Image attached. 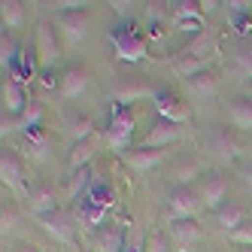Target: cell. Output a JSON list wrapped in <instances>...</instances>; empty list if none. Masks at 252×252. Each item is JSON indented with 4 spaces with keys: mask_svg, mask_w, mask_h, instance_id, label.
I'll use <instances>...</instances> for the list:
<instances>
[{
    "mask_svg": "<svg viewBox=\"0 0 252 252\" xmlns=\"http://www.w3.org/2000/svg\"><path fill=\"white\" fill-rule=\"evenodd\" d=\"M110 40H113V49H116V58L125 61V64H140L146 58V40L140 37V31L128 22H122L110 31Z\"/></svg>",
    "mask_w": 252,
    "mask_h": 252,
    "instance_id": "1",
    "label": "cell"
},
{
    "mask_svg": "<svg viewBox=\"0 0 252 252\" xmlns=\"http://www.w3.org/2000/svg\"><path fill=\"white\" fill-rule=\"evenodd\" d=\"M33 52H37V64L43 73L55 70V64L61 61V40H58V31L52 22H40L37 33H33Z\"/></svg>",
    "mask_w": 252,
    "mask_h": 252,
    "instance_id": "2",
    "label": "cell"
},
{
    "mask_svg": "<svg viewBox=\"0 0 252 252\" xmlns=\"http://www.w3.org/2000/svg\"><path fill=\"white\" fill-rule=\"evenodd\" d=\"M134 137V116L128 113V106H113V116L103 128V143L113 152H125Z\"/></svg>",
    "mask_w": 252,
    "mask_h": 252,
    "instance_id": "3",
    "label": "cell"
},
{
    "mask_svg": "<svg viewBox=\"0 0 252 252\" xmlns=\"http://www.w3.org/2000/svg\"><path fill=\"white\" fill-rule=\"evenodd\" d=\"M152 106H155V113L158 119H164V122H173V125H189L191 122V106L183 103L170 88H155V94H152Z\"/></svg>",
    "mask_w": 252,
    "mask_h": 252,
    "instance_id": "4",
    "label": "cell"
},
{
    "mask_svg": "<svg viewBox=\"0 0 252 252\" xmlns=\"http://www.w3.org/2000/svg\"><path fill=\"white\" fill-rule=\"evenodd\" d=\"M167 207H170V219H194V216L201 213V207H204V197L194 189L183 186V189H173Z\"/></svg>",
    "mask_w": 252,
    "mask_h": 252,
    "instance_id": "5",
    "label": "cell"
},
{
    "mask_svg": "<svg viewBox=\"0 0 252 252\" xmlns=\"http://www.w3.org/2000/svg\"><path fill=\"white\" fill-rule=\"evenodd\" d=\"M207 152L213 158H219V161H237L240 158V140L228 128H216L207 137Z\"/></svg>",
    "mask_w": 252,
    "mask_h": 252,
    "instance_id": "6",
    "label": "cell"
},
{
    "mask_svg": "<svg viewBox=\"0 0 252 252\" xmlns=\"http://www.w3.org/2000/svg\"><path fill=\"white\" fill-rule=\"evenodd\" d=\"M61 33L67 37L70 46H79L85 37H88V28H92V15H88V9H76V12H61Z\"/></svg>",
    "mask_w": 252,
    "mask_h": 252,
    "instance_id": "7",
    "label": "cell"
},
{
    "mask_svg": "<svg viewBox=\"0 0 252 252\" xmlns=\"http://www.w3.org/2000/svg\"><path fill=\"white\" fill-rule=\"evenodd\" d=\"M176 140H183V128H179V125H173V122L158 119L152 128H149V134L143 137L140 146H143V149H164V146H170V143H176Z\"/></svg>",
    "mask_w": 252,
    "mask_h": 252,
    "instance_id": "8",
    "label": "cell"
},
{
    "mask_svg": "<svg viewBox=\"0 0 252 252\" xmlns=\"http://www.w3.org/2000/svg\"><path fill=\"white\" fill-rule=\"evenodd\" d=\"M37 222H40V228L49 234L55 243H73V222L67 219V216L58 210V213H46V216H37Z\"/></svg>",
    "mask_w": 252,
    "mask_h": 252,
    "instance_id": "9",
    "label": "cell"
},
{
    "mask_svg": "<svg viewBox=\"0 0 252 252\" xmlns=\"http://www.w3.org/2000/svg\"><path fill=\"white\" fill-rule=\"evenodd\" d=\"M88 85H92V76H88L85 67H67L64 73H61L58 92H61V97H67V100H76L79 94L88 92Z\"/></svg>",
    "mask_w": 252,
    "mask_h": 252,
    "instance_id": "10",
    "label": "cell"
},
{
    "mask_svg": "<svg viewBox=\"0 0 252 252\" xmlns=\"http://www.w3.org/2000/svg\"><path fill=\"white\" fill-rule=\"evenodd\" d=\"M170 19H173L176 28H186V31L194 33V31H201V25H204V9H201V3H194V0H176Z\"/></svg>",
    "mask_w": 252,
    "mask_h": 252,
    "instance_id": "11",
    "label": "cell"
},
{
    "mask_svg": "<svg viewBox=\"0 0 252 252\" xmlns=\"http://www.w3.org/2000/svg\"><path fill=\"white\" fill-rule=\"evenodd\" d=\"M28 106H31V100H28L25 85H22L19 79L6 76V79H3V110H6L9 116H15V119H22Z\"/></svg>",
    "mask_w": 252,
    "mask_h": 252,
    "instance_id": "12",
    "label": "cell"
},
{
    "mask_svg": "<svg viewBox=\"0 0 252 252\" xmlns=\"http://www.w3.org/2000/svg\"><path fill=\"white\" fill-rule=\"evenodd\" d=\"M225 194H228V179L222 173H207L204 183H201V197H204V207L219 213L225 207Z\"/></svg>",
    "mask_w": 252,
    "mask_h": 252,
    "instance_id": "13",
    "label": "cell"
},
{
    "mask_svg": "<svg viewBox=\"0 0 252 252\" xmlns=\"http://www.w3.org/2000/svg\"><path fill=\"white\" fill-rule=\"evenodd\" d=\"M0 179L3 186L12 191H25V170H22V161L15 152H3L0 155Z\"/></svg>",
    "mask_w": 252,
    "mask_h": 252,
    "instance_id": "14",
    "label": "cell"
},
{
    "mask_svg": "<svg viewBox=\"0 0 252 252\" xmlns=\"http://www.w3.org/2000/svg\"><path fill=\"white\" fill-rule=\"evenodd\" d=\"M201 237H204V231H201V225H197L194 219H170V240L176 246L189 249L194 243H201Z\"/></svg>",
    "mask_w": 252,
    "mask_h": 252,
    "instance_id": "15",
    "label": "cell"
},
{
    "mask_svg": "<svg viewBox=\"0 0 252 252\" xmlns=\"http://www.w3.org/2000/svg\"><path fill=\"white\" fill-rule=\"evenodd\" d=\"M125 161H128L131 170L146 173V170L158 167L161 161H164V149H143V146H137V149H128V152H125Z\"/></svg>",
    "mask_w": 252,
    "mask_h": 252,
    "instance_id": "16",
    "label": "cell"
},
{
    "mask_svg": "<svg viewBox=\"0 0 252 252\" xmlns=\"http://www.w3.org/2000/svg\"><path fill=\"white\" fill-rule=\"evenodd\" d=\"M155 92L149 85H143V82H119L116 88H113V100H116V106H128V103H137V100H146V97H152Z\"/></svg>",
    "mask_w": 252,
    "mask_h": 252,
    "instance_id": "17",
    "label": "cell"
},
{
    "mask_svg": "<svg viewBox=\"0 0 252 252\" xmlns=\"http://www.w3.org/2000/svg\"><path fill=\"white\" fill-rule=\"evenodd\" d=\"M100 143H103V137H88V140H82V143H73V152H70L67 167L73 170V173H76V170H85V164L97 155Z\"/></svg>",
    "mask_w": 252,
    "mask_h": 252,
    "instance_id": "18",
    "label": "cell"
},
{
    "mask_svg": "<svg viewBox=\"0 0 252 252\" xmlns=\"http://www.w3.org/2000/svg\"><path fill=\"white\" fill-rule=\"evenodd\" d=\"M28 207L31 213L37 216H46V213H58V197H55V189L49 186H37L28 191Z\"/></svg>",
    "mask_w": 252,
    "mask_h": 252,
    "instance_id": "19",
    "label": "cell"
},
{
    "mask_svg": "<svg viewBox=\"0 0 252 252\" xmlns=\"http://www.w3.org/2000/svg\"><path fill=\"white\" fill-rule=\"evenodd\" d=\"M228 119L237 131H252V97H237L228 106Z\"/></svg>",
    "mask_w": 252,
    "mask_h": 252,
    "instance_id": "20",
    "label": "cell"
},
{
    "mask_svg": "<svg viewBox=\"0 0 252 252\" xmlns=\"http://www.w3.org/2000/svg\"><path fill=\"white\" fill-rule=\"evenodd\" d=\"M186 88L194 97H216V92H219V76H216L213 70H207V73H197V76L186 79Z\"/></svg>",
    "mask_w": 252,
    "mask_h": 252,
    "instance_id": "21",
    "label": "cell"
},
{
    "mask_svg": "<svg viewBox=\"0 0 252 252\" xmlns=\"http://www.w3.org/2000/svg\"><path fill=\"white\" fill-rule=\"evenodd\" d=\"M125 240H128V225H110V228H103L100 231V240H97V246H100V252H122L125 249Z\"/></svg>",
    "mask_w": 252,
    "mask_h": 252,
    "instance_id": "22",
    "label": "cell"
},
{
    "mask_svg": "<svg viewBox=\"0 0 252 252\" xmlns=\"http://www.w3.org/2000/svg\"><path fill=\"white\" fill-rule=\"evenodd\" d=\"M216 225H219L225 234L237 231L240 225H246V210H243V207H237V204H225L219 213H216Z\"/></svg>",
    "mask_w": 252,
    "mask_h": 252,
    "instance_id": "23",
    "label": "cell"
},
{
    "mask_svg": "<svg viewBox=\"0 0 252 252\" xmlns=\"http://www.w3.org/2000/svg\"><path fill=\"white\" fill-rule=\"evenodd\" d=\"M0 19H3V31L6 28H22L25 25V6L19 0H3V3H0Z\"/></svg>",
    "mask_w": 252,
    "mask_h": 252,
    "instance_id": "24",
    "label": "cell"
},
{
    "mask_svg": "<svg viewBox=\"0 0 252 252\" xmlns=\"http://www.w3.org/2000/svg\"><path fill=\"white\" fill-rule=\"evenodd\" d=\"M19 43L12 40V33L9 31H3V37H0V67H3V73H9L12 70V64L19 61Z\"/></svg>",
    "mask_w": 252,
    "mask_h": 252,
    "instance_id": "25",
    "label": "cell"
},
{
    "mask_svg": "<svg viewBox=\"0 0 252 252\" xmlns=\"http://www.w3.org/2000/svg\"><path fill=\"white\" fill-rule=\"evenodd\" d=\"M43 103H37V100H31V106L25 110V116L22 119H15V128H22V131H40V122H43Z\"/></svg>",
    "mask_w": 252,
    "mask_h": 252,
    "instance_id": "26",
    "label": "cell"
},
{
    "mask_svg": "<svg viewBox=\"0 0 252 252\" xmlns=\"http://www.w3.org/2000/svg\"><path fill=\"white\" fill-rule=\"evenodd\" d=\"M173 73L179 79H191L197 73H207V61H197V58H183L179 55V61L173 64Z\"/></svg>",
    "mask_w": 252,
    "mask_h": 252,
    "instance_id": "27",
    "label": "cell"
},
{
    "mask_svg": "<svg viewBox=\"0 0 252 252\" xmlns=\"http://www.w3.org/2000/svg\"><path fill=\"white\" fill-rule=\"evenodd\" d=\"M67 131H70V137H73L76 143L94 137V134H92V119H88V116H70V119H67Z\"/></svg>",
    "mask_w": 252,
    "mask_h": 252,
    "instance_id": "28",
    "label": "cell"
},
{
    "mask_svg": "<svg viewBox=\"0 0 252 252\" xmlns=\"http://www.w3.org/2000/svg\"><path fill=\"white\" fill-rule=\"evenodd\" d=\"M216 49V43H213V37H207V33H201V37H197L189 49H183V52H179V55H183V58H197V61H204V55H207V52H213Z\"/></svg>",
    "mask_w": 252,
    "mask_h": 252,
    "instance_id": "29",
    "label": "cell"
},
{
    "mask_svg": "<svg viewBox=\"0 0 252 252\" xmlns=\"http://www.w3.org/2000/svg\"><path fill=\"white\" fill-rule=\"evenodd\" d=\"M231 58H234V67H237V73H240L243 79H252V49H249V46H237Z\"/></svg>",
    "mask_w": 252,
    "mask_h": 252,
    "instance_id": "30",
    "label": "cell"
},
{
    "mask_svg": "<svg viewBox=\"0 0 252 252\" xmlns=\"http://www.w3.org/2000/svg\"><path fill=\"white\" fill-rule=\"evenodd\" d=\"M228 12H231V22L237 28H246L249 25V3H243V0H231V3H225Z\"/></svg>",
    "mask_w": 252,
    "mask_h": 252,
    "instance_id": "31",
    "label": "cell"
},
{
    "mask_svg": "<svg viewBox=\"0 0 252 252\" xmlns=\"http://www.w3.org/2000/svg\"><path fill=\"white\" fill-rule=\"evenodd\" d=\"M194 176H201V167H197V164H183V167L173 170V183H176V189H183V186L191 183Z\"/></svg>",
    "mask_w": 252,
    "mask_h": 252,
    "instance_id": "32",
    "label": "cell"
},
{
    "mask_svg": "<svg viewBox=\"0 0 252 252\" xmlns=\"http://www.w3.org/2000/svg\"><path fill=\"white\" fill-rule=\"evenodd\" d=\"M228 240H231L234 246H243V249H252V225L246 222V225H240L237 231H231V234H228Z\"/></svg>",
    "mask_w": 252,
    "mask_h": 252,
    "instance_id": "33",
    "label": "cell"
},
{
    "mask_svg": "<svg viewBox=\"0 0 252 252\" xmlns=\"http://www.w3.org/2000/svg\"><path fill=\"white\" fill-rule=\"evenodd\" d=\"M82 219L88 222V225H103L106 222V210H100V207H88V204H82Z\"/></svg>",
    "mask_w": 252,
    "mask_h": 252,
    "instance_id": "34",
    "label": "cell"
},
{
    "mask_svg": "<svg viewBox=\"0 0 252 252\" xmlns=\"http://www.w3.org/2000/svg\"><path fill=\"white\" fill-rule=\"evenodd\" d=\"M146 252H170V243H167V237H164L161 231L149 234V240H146Z\"/></svg>",
    "mask_w": 252,
    "mask_h": 252,
    "instance_id": "35",
    "label": "cell"
},
{
    "mask_svg": "<svg viewBox=\"0 0 252 252\" xmlns=\"http://www.w3.org/2000/svg\"><path fill=\"white\" fill-rule=\"evenodd\" d=\"M12 228H15V213H12V207H6V204H3V210H0V231L9 234Z\"/></svg>",
    "mask_w": 252,
    "mask_h": 252,
    "instance_id": "36",
    "label": "cell"
},
{
    "mask_svg": "<svg viewBox=\"0 0 252 252\" xmlns=\"http://www.w3.org/2000/svg\"><path fill=\"white\" fill-rule=\"evenodd\" d=\"M146 240H149V237H143V234H137V237H128V240H125V249H122V252H146Z\"/></svg>",
    "mask_w": 252,
    "mask_h": 252,
    "instance_id": "37",
    "label": "cell"
},
{
    "mask_svg": "<svg viewBox=\"0 0 252 252\" xmlns=\"http://www.w3.org/2000/svg\"><path fill=\"white\" fill-rule=\"evenodd\" d=\"M237 173H240V179H243V186L252 189V161H243V164L237 167Z\"/></svg>",
    "mask_w": 252,
    "mask_h": 252,
    "instance_id": "38",
    "label": "cell"
},
{
    "mask_svg": "<svg viewBox=\"0 0 252 252\" xmlns=\"http://www.w3.org/2000/svg\"><path fill=\"white\" fill-rule=\"evenodd\" d=\"M110 6H113V9H116V12H119V15H128V12H131V6H134V3H125V0H116V3H110Z\"/></svg>",
    "mask_w": 252,
    "mask_h": 252,
    "instance_id": "39",
    "label": "cell"
},
{
    "mask_svg": "<svg viewBox=\"0 0 252 252\" xmlns=\"http://www.w3.org/2000/svg\"><path fill=\"white\" fill-rule=\"evenodd\" d=\"M216 6H219V3H216V0H204V3H201V9H204V15H207V12H213Z\"/></svg>",
    "mask_w": 252,
    "mask_h": 252,
    "instance_id": "40",
    "label": "cell"
},
{
    "mask_svg": "<svg viewBox=\"0 0 252 252\" xmlns=\"http://www.w3.org/2000/svg\"><path fill=\"white\" fill-rule=\"evenodd\" d=\"M19 252H33V249H28V246H25V249H19Z\"/></svg>",
    "mask_w": 252,
    "mask_h": 252,
    "instance_id": "41",
    "label": "cell"
},
{
    "mask_svg": "<svg viewBox=\"0 0 252 252\" xmlns=\"http://www.w3.org/2000/svg\"><path fill=\"white\" fill-rule=\"evenodd\" d=\"M249 97H252V85H249Z\"/></svg>",
    "mask_w": 252,
    "mask_h": 252,
    "instance_id": "42",
    "label": "cell"
},
{
    "mask_svg": "<svg viewBox=\"0 0 252 252\" xmlns=\"http://www.w3.org/2000/svg\"><path fill=\"white\" fill-rule=\"evenodd\" d=\"M240 252H252V249H240Z\"/></svg>",
    "mask_w": 252,
    "mask_h": 252,
    "instance_id": "43",
    "label": "cell"
}]
</instances>
